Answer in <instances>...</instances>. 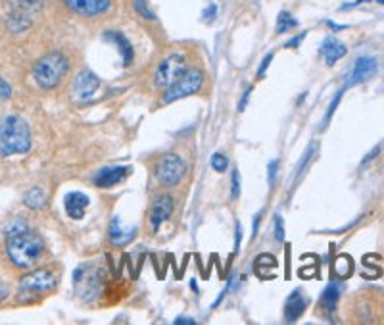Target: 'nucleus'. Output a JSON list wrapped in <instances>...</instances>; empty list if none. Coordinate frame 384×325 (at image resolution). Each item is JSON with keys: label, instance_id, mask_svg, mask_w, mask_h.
Returning <instances> with one entry per match:
<instances>
[{"label": "nucleus", "instance_id": "nucleus-1", "mask_svg": "<svg viewBox=\"0 0 384 325\" xmlns=\"http://www.w3.org/2000/svg\"><path fill=\"white\" fill-rule=\"evenodd\" d=\"M6 254L14 266L27 269L41 260L44 254V241L31 229H23L6 237Z\"/></svg>", "mask_w": 384, "mask_h": 325}, {"label": "nucleus", "instance_id": "nucleus-2", "mask_svg": "<svg viewBox=\"0 0 384 325\" xmlns=\"http://www.w3.org/2000/svg\"><path fill=\"white\" fill-rule=\"evenodd\" d=\"M31 148L29 125L15 114L0 117V156L27 154Z\"/></svg>", "mask_w": 384, "mask_h": 325}, {"label": "nucleus", "instance_id": "nucleus-3", "mask_svg": "<svg viewBox=\"0 0 384 325\" xmlns=\"http://www.w3.org/2000/svg\"><path fill=\"white\" fill-rule=\"evenodd\" d=\"M69 70V60L62 52H51L33 65V81L41 89H54Z\"/></svg>", "mask_w": 384, "mask_h": 325}, {"label": "nucleus", "instance_id": "nucleus-4", "mask_svg": "<svg viewBox=\"0 0 384 325\" xmlns=\"http://www.w3.org/2000/svg\"><path fill=\"white\" fill-rule=\"evenodd\" d=\"M75 293L83 300H95L104 287V267L98 264H85L75 269L73 275Z\"/></svg>", "mask_w": 384, "mask_h": 325}, {"label": "nucleus", "instance_id": "nucleus-5", "mask_svg": "<svg viewBox=\"0 0 384 325\" xmlns=\"http://www.w3.org/2000/svg\"><path fill=\"white\" fill-rule=\"evenodd\" d=\"M187 72H189L187 58L183 56L181 52H171V54L161 60L160 65L156 68V73H154V85L158 89H169L175 81L179 79V77H183Z\"/></svg>", "mask_w": 384, "mask_h": 325}, {"label": "nucleus", "instance_id": "nucleus-6", "mask_svg": "<svg viewBox=\"0 0 384 325\" xmlns=\"http://www.w3.org/2000/svg\"><path fill=\"white\" fill-rule=\"evenodd\" d=\"M206 83V75H204L202 70L198 68H192L189 72L185 73L183 77L175 81L173 85L169 89H166V94H164V104H171L175 101H181V98H187L190 94H196L202 85Z\"/></svg>", "mask_w": 384, "mask_h": 325}, {"label": "nucleus", "instance_id": "nucleus-7", "mask_svg": "<svg viewBox=\"0 0 384 325\" xmlns=\"http://www.w3.org/2000/svg\"><path fill=\"white\" fill-rule=\"evenodd\" d=\"M187 175V164L179 154H164L156 166V179L160 181L164 187H175L179 185Z\"/></svg>", "mask_w": 384, "mask_h": 325}, {"label": "nucleus", "instance_id": "nucleus-8", "mask_svg": "<svg viewBox=\"0 0 384 325\" xmlns=\"http://www.w3.org/2000/svg\"><path fill=\"white\" fill-rule=\"evenodd\" d=\"M56 275L51 267H41V269H33L27 275H23L20 281V296H37L48 293L56 287Z\"/></svg>", "mask_w": 384, "mask_h": 325}, {"label": "nucleus", "instance_id": "nucleus-9", "mask_svg": "<svg viewBox=\"0 0 384 325\" xmlns=\"http://www.w3.org/2000/svg\"><path fill=\"white\" fill-rule=\"evenodd\" d=\"M100 89V79L96 77L95 72L91 70H81L75 77H73L72 83V98L79 104H85V102H91L95 98V94L98 93Z\"/></svg>", "mask_w": 384, "mask_h": 325}, {"label": "nucleus", "instance_id": "nucleus-10", "mask_svg": "<svg viewBox=\"0 0 384 325\" xmlns=\"http://www.w3.org/2000/svg\"><path fill=\"white\" fill-rule=\"evenodd\" d=\"M64 2L72 12L87 18L102 15L112 10V0H64Z\"/></svg>", "mask_w": 384, "mask_h": 325}, {"label": "nucleus", "instance_id": "nucleus-11", "mask_svg": "<svg viewBox=\"0 0 384 325\" xmlns=\"http://www.w3.org/2000/svg\"><path fill=\"white\" fill-rule=\"evenodd\" d=\"M377 73V60L371 58V56H362L357 58L352 65V72L348 73L346 77V85H357V83H363L369 77H373Z\"/></svg>", "mask_w": 384, "mask_h": 325}, {"label": "nucleus", "instance_id": "nucleus-12", "mask_svg": "<svg viewBox=\"0 0 384 325\" xmlns=\"http://www.w3.org/2000/svg\"><path fill=\"white\" fill-rule=\"evenodd\" d=\"M173 210L175 200L169 195H160L154 200L152 208H150V227H152V231L160 229V225L173 214Z\"/></svg>", "mask_w": 384, "mask_h": 325}, {"label": "nucleus", "instance_id": "nucleus-13", "mask_svg": "<svg viewBox=\"0 0 384 325\" xmlns=\"http://www.w3.org/2000/svg\"><path fill=\"white\" fill-rule=\"evenodd\" d=\"M131 174L129 166H114V167H104L98 174L95 175V185L100 189L116 187L117 183L127 179V175Z\"/></svg>", "mask_w": 384, "mask_h": 325}, {"label": "nucleus", "instance_id": "nucleus-14", "mask_svg": "<svg viewBox=\"0 0 384 325\" xmlns=\"http://www.w3.org/2000/svg\"><path fill=\"white\" fill-rule=\"evenodd\" d=\"M305 306H307V298L300 289H296L294 293H290V296L286 298V304H284V319L289 324H294L302 314H304Z\"/></svg>", "mask_w": 384, "mask_h": 325}, {"label": "nucleus", "instance_id": "nucleus-15", "mask_svg": "<svg viewBox=\"0 0 384 325\" xmlns=\"http://www.w3.org/2000/svg\"><path fill=\"white\" fill-rule=\"evenodd\" d=\"M346 44H342L338 39H334V37H326L323 44H321L319 54L323 56L326 65H334L340 58L346 56Z\"/></svg>", "mask_w": 384, "mask_h": 325}, {"label": "nucleus", "instance_id": "nucleus-16", "mask_svg": "<svg viewBox=\"0 0 384 325\" xmlns=\"http://www.w3.org/2000/svg\"><path fill=\"white\" fill-rule=\"evenodd\" d=\"M88 204H91V200H88V196L85 193L73 191L69 195H65V212L72 219H81L85 216Z\"/></svg>", "mask_w": 384, "mask_h": 325}, {"label": "nucleus", "instance_id": "nucleus-17", "mask_svg": "<svg viewBox=\"0 0 384 325\" xmlns=\"http://www.w3.org/2000/svg\"><path fill=\"white\" fill-rule=\"evenodd\" d=\"M342 285L338 281H333L321 295V308L325 312L326 316L333 314L336 310V304H338V298H340Z\"/></svg>", "mask_w": 384, "mask_h": 325}, {"label": "nucleus", "instance_id": "nucleus-18", "mask_svg": "<svg viewBox=\"0 0 384 325\" xmlns=\"http://www.w3.org/2000/svg\"><path fill=\"white\" fill-rule=\"evenodd\" d=\"M133 237H135V229H127V227H124L119 217H114V219H112V225H110V241H112L114 245L125 246Z\"/></svg>", "mask_w": 384, "mask_h": 325}, {"label": "nucleus", "instance_id": "nucleus-19", "mask_svg": "<svg viewBox=\"0 0 384 325\" xmlns=\"http://www.w3.org/2000/svg\"><path fill=\"white\" fill-rule=\"evenodd\" d=\"M23 204L31 210L44 208L46 206V193L41 187H31L23 196Z\"/></svg>", "mask_w": 384, "mask_h": 325}, {"label": "nucleus", "instance_id": "nucleus-20", "mask_svg": "<svg viewBox=\"0 0 384 325\" xmlns=\"http://www.w3.org/2000/svg\"><path fill=\"white\" fill-rule=\"evenodd\" d=\"M106 37L117 44V49H119L121 56H124V65H129L133 62V46H131L129 39L121 35V33H108Z\"/></svg>", "mask_w": 384, "mask_h": 325}, {"label": "nucleus", "instance_id": "nucleus-21", "mask_svg": "<svg viewBox=\"0 0 384 325\" xmlns=\"http://www.w3.org/2000/svg\"><path fill=\"white\" fill-rule=\"evenodd\" d=\"M334 272H336V275H338L340 279H346V277H350V275H352V272H354V262H352V258H350V256H346V254L338 256V258L334 260Z\"/></svg>", "mask_w": 384, "mask_h": 325}, {"label": "nucleus", "instance_id": "nucleus-22", "mask_svg": "<svg viewBox=\"0 0 384 325\" xmlns=\"http://www.w3.org/2000/svg\"><path fill=\"white\" fill-rule=\"evenodd\" d=\"M14 10H20V12H35L39 8H43L44 0H8Z\"/></svg>", "mask_w": 384, "mask_h": 325}, {"label": "nucleus", "instance_id": "nucleus-23", "mask_svg": "<svg viewBox=\"0 0 384 325\" xmlns=\"http://www.w3.org/2000/svg\"><path fill=\"white\" fill-rule=\"evenodd\" d=\"M298 25V22L292 18L290 12H281L279 18H277V33H286V31L294 30Z\"/></svg>", "mask_w": 384, "mask_h": 325}, {"label": "nucleus", "instance_id": "nucleus-24", "mask_svg": "<svg viewBox=\"0 0 384 325\" xmlns=\"http://www.w3.org/2000/svg\"><path fill=\"white\" fill-rule=\"evenodd\" d=\"M211 167H213L218 174H223L225 170L229 167V160H227L225 154H219L218 152V154H213V156H211Z\"/></svg>", "mask_w": 384, "mask_h": 325}, {"label": "nucleus", "instance_id": "nucleus-25", "mask_svg": "<svg viewBox=\"0 0 384 325\" xmlns=\"http://www.w3.org/2000/svg\"><path fill=\"white\" fill-rule=\"evenodd\" d=\"M23 229H29L25 222H22V219H12V222L4 227V233H6L8 237V235H14V233H20L23 231Z\"/></svg>", "mask_w": 384, "mask_h": 325}, {"label": "nucleus", "instance_id": "nucleus-26", "mask_svg": "<svg viewBox=\"0 0 384 325\" xmlns=\"http://www.w3.org/2000/svg\"><path fill=\"white\" fill-rule=\"evenodd\" d=\"M239 195H240V174H239V170H234L231 177V196L232 198H237Z\"/></svg>", "mask_w": 384, "mask_h": 325}, {"label": "nucleus", "instance_id": "nucleus-27", "mask_svg": "<svg viewBox=\"0 0 384 325\" xmlns=\"http://www.w3.org/2000/svg\"><path fill=\"white\" fill-rule=\"evenodd\" d=\"M313 148H315V145H313L312 148H310V151L305 152L304 158H302V164H298L296 172H294V177H296V179H298V177H300V174H302V172H304V167L307 166V164H310V162H312V160H310V158H312V156H313Z\"/></svg>", "mask_w": 384, "mask_h": 325}, {"label": "nucleus", "instance_id": "nucleus-28", "mask_svg": "<svg viewBox=\"0 0 384 325\" xmlns=\"http://www.w3.org/2000/svg\"><path fill=\"white\" fill-rule=\"evenodd\" d=\"M135 8H137V12L143 18H148V20H154V14L148 10V6H146L145 0H135Z\"/></svg>", "mask_w": 384, "mask_h": 325}, {"label": "nucleus", "instance_id": "nucleus-29", "mask_svg": "<svg viewBox=\"0 0 384 325\" xmlns=\"http://www.w3.org/2000/svg\"><path fill=\"white\" fill-rule=\"evenodd\" d=\"M275 237L279 243L284 241V225H283V217L275 216Z\"/></svg>", "mask_w": 384, "mask_h": 325}, {"label": "nucleus", "instance_id": "nucleus-30", "mask_svg": "<svg viewBox=\"0 0 384 325\" xmlns=\"http://www.w3.org/2000/svg\"><path fill=\"white\" fill-rule=\"evenodd\" d=\"M10 94H12V89H10V85H8L6 81L0 77V102L10 98Z\"/></svg>", "mask_w": 384, "mask_h": 325}, {"label": "nucleus", "instance_id": "nucleus-31", "mask_svg": "<svg viewBox=\"0 0 384 325\" xmlns=\"http://www.w3.org/2000/svg\"><path fill=\"white\" fill-rule=\"evenodd\" d=\"M277 170H279V160H273V162H271V164H269V183H271V185H273V183H275V179H277Z\"/></svg>", "mask_w": 384, "mask_h": 325}, {"label": "nucleus", "instance_id": "nucleus-32", "mask_svg": "<svg viewBox=\"0 0 384 325\" xmlns=\"http://www.w3.org/2000/svg\"><path fill=\"white\" fill-rule=\"evenodd\" d=\"M271 60H273V54H269V56H265V58H263V62H261V65H260V77H263V73H265V70H267V65L271 64Z\"/></svg>", "mask_w": 384, "mask_h": 325}, {"label": "nucleus", "instance_id": "nucleus-33", "mask_svg": "<svg viewBox=\"0 0 384 325\" xmlns=\"http://www.w3.org/2000/svg\"><path fill=\"white\" fill-rule=\"evenodd\" d=\"M250 93H252V87L248 89L246 93H244V96H242V102H240V104H239V110L246 108V102H248V98H250Z\"/></svg>", "mask_w": 384, "mask_h": 325}, {"label": "nucleus", "instance_id": "nucleus-34", "mask_svg": "<svg viewBox=\"0 0 384 325\" xmlns=\"http://www.w3.org/2000/svg\"><path fill=\"white\" fill-rule=\"evenodd\" d=\"M196 321L190 318H177L175 319V325H194Z\"/></svg>", "mask_w": 384, "mask_h": 325}, {"label": "nucleus", "instance_id": "nucleus-35", "mask_svg": "<svg viewBox=\"0 0 384 325\" xmlns=\"http://www.w3.org/2000/svg\"><path fill=\"white\" fill-rule=\"evenodd\" d=\"M304 37H305V33H302V35H300V37H296L294 41H290L289 46H296V44H300V43H302V41H304Z\"/></svg>", "mask_w": 384, "mask_h": 325}, {"label": "nucleus", "instance_id": "nucleus-36", "mask_svg": "<svg viewBox=\"0 0 384 325\" xmlns=\"http://www.w3.org/2000/svg\"><path fill=\"white\" fill-rule=\"evenodd\" d=\"M6 295H8V289L4 287V285H2V283H0V300H2V298H4Z\"/></svg>", "mask_w": 384, "mask_h": 325}, {"label": "nucleus", "instance_id": "nucleus-37", "mask_svg": "<svg viewBox=\"0 0 384 325\" xmlns=\"http://www.w3.org/2000/svg\"><path fill=\"white\" fill-rule=\"evenodd\" d=\"M260 217H261V214H258V216H256V219H254V227H252L254 235H256V231H258V224H260Z\"/></svg>", "mask_w": 384, "mask_h": 325}]
</instances>
